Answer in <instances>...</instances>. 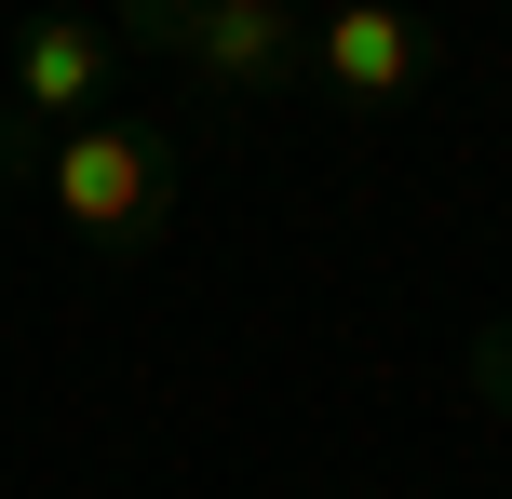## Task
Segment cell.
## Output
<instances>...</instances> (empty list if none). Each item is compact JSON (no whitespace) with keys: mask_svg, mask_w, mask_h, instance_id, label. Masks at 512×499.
Returning <instances> with one entry per match:
<instances>
[{"mask_svg":"<svg viewBox=\"0 0 512 499\" xmlns=\"http://www.w3.org/2000/svg\"><path fill=\"white\" fill-rule=\"evenodd\" d=\"M0 189H41L54 230L95 257H149L189 216V149L149 122H81V135H14L0 122Z\"/></svg>","mask_w":512,"mask_h":499,"instance_id":"cell-1","label":"cell"},{"mask_svg":"<svg viewBox=\"0 0 512 499\" xmlns=\"http://www.w3.org/2000/svg\"><path fill=\"white\" fill-rule=\"evenodd\" d=\"M122 41L176 54V68L216 81V95H283V81H310V14L297 0H135Z\"/></svg>","mask_w":512,"mask_h":499,"instance_id":"cell-2","label":"cell"},{"mask_svg":"<svg viewBox=\"0 0 512 499\" xmlns=\"http://www.w3.org/2000/svg\"><path fill=\"white\" fill-rule=\"evenodd\" d=\"M108 54H122V14H27L14 27V68H0V122H14V135L108 122Z\"/></svg>","mask_w":512,"mask_h":499,"instance_id":"cell-3","label":"cell"},{"mask_svg":"<svg viewBox=\"0 0 512 499\" xmlns=\"http://www.w3.org/2000/svg\"><path fill=\"white\" fill-rule=\"evenodd\" d=\"M432 68H445V41L405 14V0H351V14L310 27V81H324V95H351V108H405Z\"/></svg>","mask_w":512,"mask_h":499,"instance_id":"cell-4","label":"cell"},{"mask_svg":"<svg viewBox=\"0 0 512 499\" xmlns=\"http://www.w3.org/2000/svg\"><path fill=\"white\" fill-rule=\"evenodd\" d=\"M472 405L512 419V324H472Z\"/></svg>","mask_w":512,"mask_h":499,"instance_id":"cell-5","label":"cell"}]
</instances>
